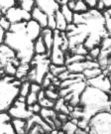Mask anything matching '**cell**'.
<instances>
[{
	"label": "cell",
	"mask_w": 111,
	"mask_h": 134,
	"mask_svg": "<svg viewBox=\"0 0 111 134\" xmlns=\"http://www.w3.org/2000/svg\"><path fill=\"white\" fill-rule=\"evenodd\" d=\"M26 22L11 24L5 32L4 44L12 49L21 64H30L34 58V42L30 39L25 29Z\"/></svg>",
	"instance_id": "6da1fadb"
},
{
	"label": "cell",
	"mask_w": 111,
	"mask_h": 134,
	"mask_svg": "<svg viewBox=\"0 0 111 134\" xmlns=\"http://www.w3.org/2000/svg\"><path fill=\"white\" fill-rule=\"evenodd\" d=\"M77 106L81 109L80 119L88 121L91 116L98 112L110 111L111 100L108 93L86 85L79 96Z\"/></svg>",
	"instance_id": "7a4b0ae2"
},
{
	"label": "cell",
	"mask_w": 111,
	"mask_h": 134,
	"mask_svg": "<svg viewBox=\"0 0 111 134\" xmlns=\"http://www.w3.org/2000/svg\"><path fill=\"white\" fill-rule=\"evenodd\" d=\"M20 83L21 81L15 77H0V112L8 111L19 96Z\"/></svg>",
	"instance_id": "3957f363"
},
{
	"label": "cell",
	"mask_w": 111,
	"mask_h": 134,
	"mask_svg": "<svg viewBox=\"0 0 111 134\" xmlns=\"http://www.w3.org/2000/svg\"><path fill=\"white\" fill-rule=\"evenodd\" d=\"M51 61L48 54L35 55L32 61L30 62V71L27 75L26 80L31 82H36L41 85L46 75L50 72Z\"/></svg>",
	"instance_id": "277c9868"
},
{
	"label": "cell",
	"mask_w": 111,
	"mask_h": 134,
	"mask_svg": "<svg viewBox=\"0 0 111 134\" xmlns=\"http://www.w3.org/2000/svg\"><path fill=\"white\" fill-rule=\"evenodd\" d=\"M89 134H111V111H101L88 120Z\"/></svg>",
	"instance_id": "5b68a950"
},
{
	"label": "cell",
	"mask_w": 111,
	"mask_h": 134,
	"mask_svg": "<svg viewBox=\"0 0 111 134\" xmlns=\"http://www.w3.org/2000/svg\"><path fill=\"white\" fill-rule=\"evenodd\" d=\"M63 36L59 30H54V41L51 52L49 54L50 61L55 66H66V53L62 50Z\"/></svg>",
	"instance_id": "8992f818"
},
{
	"label": "cell",
	"mask_w": 111,
	"mask_h": 134,
	"mask_svg": "<svg viewBox=\"0 0 111 134\" xmlns=\"http://www.w3.org/2000/svg\"><path fill=\"white\" fill-rule=\"evenodd\" d=\"M8 114L11 118H19V119H29L33 113L28 109V105L26 103L25 97L18 96L14 101L12 106L8 109Z\"/></svg>",
	"instance_id": "52a82bcc"
},
{
	"label": "cell",
	"mask_w": 111,
	"mask_h": 134,
	"mask_svg": "<svg viewBox=\"0 0 111 134\" xmlns=\"http://www.w3.org/2000/svg\"><path fill=\"white\" fill-rule=\"evenodd\" d=\"M8 19L11 24L15 23H21V22H27L31 20V13L27 12L25 10L21 9L19 6L15 5L8 9L4 14H3Z\"/></svg>",
	"instance_id": "ba28073f"
},
{
	"label": "cell",
	"mask_w": 111,
	"mask_h": 134,
	"mask_svg": "<svg viewBox=\"0 0 111 134\" xmlns=\"http://www.w3.org/2000/svg\"><path fill=\"white\" fill-rule=\"evenodd\" d=\"M11 63L21 64L16 57L15 52L4 43L0 45V72H3L4 68Z\"/></svg>",
	"instance_id": "9c48e42d"
},
{
	"label": "cell",
	"mask_w": 111,
	"mask_h": 134,
	"mask_svg": "<svg viewBox=\"0 0 111 134\" xmlns=\"http://www.w3.org/2000/svg\"><path fill=\"white\" fill-rule=\"evenodd\" d=\"M87 86H90L95 87L97 90L101 91H104L109 94L111 90V86H110V81H109V77L107 75H104L102 72L101 75L97 76V77H93V79H90V80H86L85 81Z\"/></svg>",
	"instance_id": "30bf717a"
},
{
	"label": "cell",
	"mask_w": 111,
	"mask_h": 134,
	"mask_svg": "<svg viewBox=\"0 0 111 134\" xmlns=\"http://www.w3.org/2000/svg\"><path fill=\"white\" fill-rule=\"evenodd\" d=\"M35 6L42 10L48 16L55 15V13L59 11L61 7L60 3L56 0H35Z\"/></svg>",
	"instance_id": "8fae6325"
},
{
	"label": "cell",
	"mask_w": 111,
	"mask_h": 134,
	"mask_svg": "<svg viewBox=\"0 0 111 134\" xmlns=\"http://www.w3.org/2000/svg\"><path fill=\"white\" fill-rule=\"evenodd\" d=\"M67 70L69 72H73V74H82L85 70L87 69H91V68H99V65L96 61H82V62H77L73 63L71 65L66 66Z\"/></svg>",
	"instance_id": "7c38bea8"
},
{
	"label": "cell",
	"mask_w": 111,
	"mask_h": 134,
	"mask_svg": "<svg viewBox=\"0 0 111 134\" xmlns=\"http://www.w3.org/2000/svg\"><path fill=\"white\" fill-rule=\"evenodd\" d=\"M8 112H0V134H16Z\"/></svg>",
	"instance_id": "4fadbf2b"
},
{
	"label": "cell",
	"mask_w": 111,
	"mask_h": 134,
	"mask_svg": "<svg viewBox=\"0 0 111 134\" xmlns=\"http://www.w3.org/2000/svg\"><path fill=\"white\" fill-rule=\"evenodd\" d=\"M25 29H26V33L30 37V39L34 42L35 40L41 36V32H42V27L39 25V23H37L35 20L31 19L29 21L26 22L25 24Z\"/></svg>",
	"instance_id": "5bb4252c"
},
{
	"label": "cell",
	"mask_w": 111,
	"mask_h": 134,
	"mask_svg": "<svg viewBox=\"0 0 111 134\" xmlns=\"http://www.w3.org/2000/svg\"><path fill=\"white\" fill-rule=\"evenodd\" d=\"M31 19L35 20L42 28H47L48 25V15L44 13L42 10H40L35 6V8L31 11Z\"/></svg>",
	"instance_id": "9a60e30c"
},
{
	"label": "cell",
	"mask_w": 111,
	"mask_h": 134,
	"mask_svg": "<svg viewBox=\"0 0 111 134\" xmlns=\"http://www.w3.org/2000/svg\"><path fill=\"white\" fill-rule=\"evenodd\" d=\"M41 38L43 39L44 43L46 45V48L48 50V54H50L52 46H53L54 31L49 28H43L42 32H41Z\"/></svg>",
	"instance_id": "2e32d148"
},
{
	"label": "cell",
	"mask_w": 111,
	"mask_h": 134,
	"mask_svg": "<svg viewBox=\"0 0 111 134\" xmlns=\"http://www.w3.org/2000/svg\"><path fill=\"white\" fill-rule=\"evenodd\" d=\"M11 123L13 125L16 134H26L27 133V120L12 118Z\"/></svg>",
	"instance_id": "e0dca14e"
},
{
	"label": "cell",
	"mask_w": 111,
	"mask_h": 134,
	"mask_svg": "<svg viewBox=\"0 0 111 134\" xmlns=\"http://www.w3.org/2000/svg\"><path fill=\"white\" fill-rule=\"evenodd\" d=\"M55 20H56V30H59L60 32H66L68 27V22L66 21L65 17L59 10L55 13Z\"/></svg>",
	"instance_id": "ac0fdd59"
},
{
	"label": "cell",
	"mask_w": 111,
	"mask_h": 134,
	"mask_svg": "<svg viewBox=\"0 0 111 134\" xmlns=\"http://www.w3.org/2000/svg\"><path fill=\"white\" fill-rule=\"evenodd\" d=\"M30 71V64H20L17 67L15 77L19 81H24L27 77V75Z\"/></svg>",
	"instance_id": "d6986e66"
},
{
	"label": "cell",
	"mask_w": 111,
	"mask_h": 134,
	"mask_svg": "<svg viewBox=\"0 0 111 134\" xmlns=\"http://www.w3.org/2000/svg\"><path fill=\"white\" fill-rule=\"evenodd\" d=\"M38 103L42 108H54V106H55V102L48 99L45 96L44 90H41L38 93Z\"/></svg>",
	"instance_id": "ffe728a7"
},
{
	"label": "cell",
	"mask_w": 111,
	"mask_h": 134,
	"mask_svg": "<svg viewBox=\"0 0 111 134\" xmlns=\"http://www.w3.org/2000/svg\"><path fill=\"white\" fill-rule=\"evenodd\" d=\"M34 53H35V55H44V54H48V50H47V48H46V45H45V43H44L43 39L41 38V36H40L37 40H35L34 41Z\"/></svg>",
	"instance_id": "44dd1931"
},
{
	"label": "cell",
	"mask_w": 111,
	"mask_h": 134,
	"mask_svg": "<svg viewBox=\"0 0 111 134\" xmlns=\"http://www.w3.org/2000/svg\"><path fill=\"white\" fill-rule=\"evenodd\" d=\"M60 11H61V13H62V14H63V16L65 17L66 21L68 22V24L73 23V15H74V13H73V10H71L69 8H68V5H67V4L61 5V7H60Z\"/></svg>",
	"instance_id": "7402d4cb"
},
{
	"label": "cell",
	"mask_w": 111,
	"mask_h": 134,
	"mask_svg": "<svg viewBox=\"0 0 111 134\" xmlns=\"http://www.w3.org/2000/svg\"><path fill=\"white\" fill-rule=\"evenodd\" d=\"M103 71H102L100 68H91V69H87L84 72H82L83 77H84V80H90V79H93V77H97L99 75H101Z\"/></svg>",
	"instance_id": "603a6c76"
},
{
	"label": "cell",
	"mask_w": 111,
	"mask_h": 134,
	"mask_svg": "<svg viewBox=\"0 0 111 134\" xmlns=\"http://www.w3.org/2000/svg\"><path fill=\"white\" fill-rule=\"evenodd\" d=\"M16 5L21 9L31 13V11L35 8V0H18Z\"/></svg>",
	"instance_id": "cb8c5ba5"
},
{
	"label": "cell",
	"mask_w": 111,
	"mask_h": 134,
	"mask_svg": "<svg viewBox=\"0 0 111 134\" xmlns=\"http://www.w3.org/2000/svg\"><path fill=\"white\" fill-rule=\"evenodd\" d=\"M77 129V125L72 122L71 120H68L66 122H63L62 125L61 130L63 131L65 134H75V131Z\"/></svg>",
	"instance_id": "d4e9b609"
},
{
	"label": "cell",
	"mask_w": 111,
	"mask_h": 134,
	"mask_svg": "<svg viewBox=\"0 0 111 134\" xmlns=\"http://www.w3.org/2000/svg\"><path fill=\"white\" fill-rule=\"evenodd\" d=\"M89 10V7L87 6V4L85 3L84 0H77L74 8H73V13L77 14H81V13H85Z\"/></svg>",
	"instance_id": "484cf974"
},
{
	"label": "cell",
	"mask_w": 111,
	"mask_h": 134,
	"mask_svg": "<svg viewBox=\"0 0 111 134\" xmlns=\"http://www.w3.org/2000/svg\"><path fill=\"white\" fill-rule=\"evenodd\" d=\"M44 93H45V96H46L48 99L54 101V102H56V101L60 98L59 92H57L56 91H54V86H52V85L49 86L48 88H45Z\"/></svg>",
	"instance_id": "4316f807"
},
{
	"label": "cell",
	"mask_w": 111,
	"mask_h": 134,
	"mask_svg": "<svg viewBox=\"0 0 111 134\" xmlns=\"http://www.w3.org/2000/svg\"><path fill=\"white\" fill-rule=\"evenodd\" d=\"M102 15L104 17V23H105V29L107 31V34L111 38V8L104 10L102 12Z\"/></svg>",
	"instance_id": "83f0119b"
},
{
	"label": "cell",
	"mask_w": 111,
	"mask_h": 134,
	"mask_svg": "<svg viewBox=\"0 0 111 134\" xmlns=\"http://www.w3.org/2000/svg\"><path fill=\"white\" fill-rule=\"evenodd\" d=\"M30 86H31V81H29L28 80L21 81L19 86V96L26 97L30 91Z\"/></svg>",
	"instance_id": "f1b7e54d"
},
{
	"label": "cell",
	"mask_w": 111,
	"mask_h": 134,
	"mask_svg": "<svg viewBox=\"0 0 111 134\" xmlns=\"http://www.w3.org/2000/svg\"><path fill=\"white\" fill-rule=\"evenodd\" d=\"M17 1L18 0H0V12L4 14L7 10L17 4Z\"/></svg>",
	"instance_id": "f546056e"
},
{
	"label": "cell",
	"mask_w": 111,
	"mask_h": 134,
	"mask_svg": "<svg viewBox=\"0 0 111 134\" xmlns=\"http://www.w3.org/2000/svg\"><path fill=\"white\" fill-rule=\"evenodd\" d=\"M86 60V56H80V55H74V54H71L68 57H66V63L65 65L68 66L73 63L77 62H82V61H85Z\"/></svg>",
	"instance_id": "4dcf8cb0"
},
{
	"label": "cell",
	"mask_w": 111,
	"mask_h": 134,
	"mask_svg": "<svg viewBox=\"0 0 111 134\" xmlns=\"http://www.w3.org/2000/svg\"><path fill=\"white\" fill-rule=\"evenodd\" d=\"M38 93L39 92H35V91H29V93H28L27 96L25 97L27 105L28 106L33 105V104H35V103L38 102Z\"/></svg>",
	"instance_id": "1f68e13d"
},
{
	"label": "cell",
	"mask_w": 111,
	"mask_h": 134,
	"mask_svg": "<svg viewBox=\"0 0 111 134\" xmlns=\"http://www.w3.org/2000/svg\"><path fill=\"white\" fill-rule=\"evenodd\" d=\"M99 53H100V48H99V46L88 50L86 60H88V61H96L98 56H99Z\"/></svg>",
	"instance_id": "d6a6232c"
},
{
	"label": "cell",
	"mask_w": 111,
	"mask_h": 134,
	"mask_svg": "<svg viewBox=\"0 0 111 134\" xmlns=\"http://www.w3.org/2000/svg\"><path fill=\"white\" fill-rule=\"evenodd\" d=\"M65 71H67V67L66 66H55L51 64L50 67V72L53 75L54 77H58L59 75H61L62 72H63Z\"/></svg>",
	"instance_id": "836d02e7"
},
{
	"label": "cell",
	"mask_w": 111,
	"mask_h": 134,
	"mask_svg": "<svg viewBox=\"0 0 111 134\" xmlns=\"http://www.w3.org/2000/svg\"><path fill=\"white\" fill-rule=\"evenodd\" d=\"M71 54H74V55H80V56H87L88 54V50L85 49V47L83 45H78L77 47H74L73 49H72L71 51H68Z\"/></svg>",
	"instance_id": "e575fe53"
},
{
	"label": "cell",
	"mask_w": 111,
	"mask_h": 134,
	"mask_svg": "<svg viewBox=\"0 0 111 134\" xmlns=\"http://www.w3.org/2000/svg\"><path fill=\"white\" fill-rule=\"evenodd\" d=\"M0 27L3 29L5 32H7L11 27V23L8 21V19L5 17L4 15H2L1 18H0Z\"/></svg>",
	"instance_id": "d590c367"
},
{
	"label": "cell",
	"mask_w": 111,
	"mask_h": 134,
	"mask_svg": "<svg viewBox=\"0 0 111 134\" xmlns=\"http://www.w3.org/2000/svg\"><path fill=\"white\" fill-rule=\"evenodd\" d=\"M99 48L100 50H106V49H111V38L105 37L104 39H102L101 43L99 45Z\"/></svg>",
	"instance_id": "8d00e7d4"
},
{
	"label": "cell",
	"mask_w": 111,
	"mask_h": 134,
	"mask_svg": "<svg viewBox=\"0 0 111 134\" xmlns=\"http://www.w3.org/2000/svg\"><path fill=\"white\" fill-rule=\"evenodd\" d=\"M28 109H29L33 114H39V113H40V111H41V109H42V107H41L40 104L37 102V103L33 104V105L28 106Z\"/></svg>",
	"instance_id": "74e56055"
},
{
	"label": "cell",
	"mask_w": 111,
	"mask_h": 134,
	"mask_svg": "<svg viewBox=\"0 0 111 134\" xmlns=\"http://www.w3.org/2000/svg\"><path fill=\"white\" fill-rule=\"evenodd\" d=\"M47 28L51 29V30H56V20H55V16H48V25Z\"/></svg>",
	"instance_id": "f35d334b"
},
{
	"label": "cell",
	"mask_w": 111,
	"mask_h": 134,
	"mask_svg": "<svg viewBox=\"0 0 111 134\" xmlns=\"http://www.w3.org/2000/svg\"><path fill=\"white\" fill-rule=\"evenodd\" d=\"M84 1H85V3L87 4V6L89 7V9H93V8H95L96 3L99 0H84Z\"/></svg>",
	"instance_id": "ab89813d"
},
{
	"label": "cell",
	"mask_w": 111,
	"mask_h": 134,
	"mask_svg": "<svg viewBox=\"0 0 111 134\" xmlns=\"http://www.w3.org/2000/svg\"><path fill=\"white\" fill-rule=\"evenodd\" d=\"M57 117H58L59 119L61 120L62 122H66V121H68V114H65V113H59L58 115H57Z\"/></svg>",
	"instance_id": "60d3db41"
},
{
	"label": "cell",
	"mask_w": 111,
	"mask_h": 134,
	"mask_svg": "<svg viewBox=\"0 0 111 134\" xmlns=\"http://www.w3.org/2000/svg\"><path fill=\"white\" fill-rule=\"evenodd\" d=\"M103 5H104V9H110L111 8V0H101Z\"/></svg>",
	"instance_id": "b9f144b4"
},
{
	"label": "cell",
	"mask_w": 111,
	"mask_h": 134,
	"mask_svg": "<svg viewBox=\"0 0 111 134\" xmlns=\"http://www.w3.org/2000/svg\"><path fill=\"white\" fill-rule=\"evenodd\" d=\"M4 38H5V31L0 27V45L4 43Z\"/></svg>",
	"instance_id": "7bdbcfd3"
},
{
	"label": "cell",
	"mask_w": 111,
	"mask_h": 134,
	"mask_svg": "<svg viewBox=\"0 0 111 134\" xmlns=\"http://www.w3.org/2000/svg\"><path fill=\"white\" fill-rule=\"evenodd\" d=\"M75 2H77V0H68V3H67V5H68V7L71 10H73V8H74V5H75Z\"/></svg>",
	"instance_id": "ee69618b"
},
{
	"label": "cell",
	"mask_w": 111,
	"mask_h": 134,
	"mask_svg": "<svg viewBox=\"0 0 111 134\" xmlns=\"http://www.w3.org/2000/svg\"><path fill=\"white\" fill-rule=\"evenodd\" d=\"M88 133V131L85 129H81V128H78L77 127V131H75V134H87Z\"/></svg>",
	"instance_id": "f6af8a7d"
},
{
	"label": "cell",
	"mask_w": 111,
	"mask_h": 134,
	"mask_svg": "<svg viewBox=\"0 0 111 134\" xmlns=\"http://www.w3.org/2000/svg\"><path fill=\"white\" fill-rule=\"evenodd\" d=\"M108 77H109V81H110V86H111V74H109ZM109 97H110V100H111V90H110V92H109Z\"/></svg>",
	"instance_id": "bcb514c9"
},
{
	"label": "cell",
	"mask_w": 111,
	"mask_h": 134,
	"mask_svg": "<svg viewBox=\"0 0 111 134\" xmlns=\"http://www.w3.org/2000/svg\"><path fill=\"white\" fill-rule=\"evenodd\" d=\"M2 76H4V72H0V77H2Z\"/></svg>",
	"instance_id": "7dc6e473"
},
{
	"label": "cell",
	"mask_w": 111,
	"mask_h": 134,
	"mask_svg": "<svg viewBox=\"0 0 111 134\" xmlns=\"http://www.w3.org/2000/svg\"><path fill=\"white\" fill-rule=\"evenodd\" d=\"M2 15H3V13H2V12H0V18H1V16H2Z\"/></svg>",
	"instance_id": "c3c4849f"
},
{
	"label": "cell",
	"mask_w": 111,
	"mask_h": 134,
	"mask_svg": "<svg viewBox=\"0 0 111 134\" xmlns=\"http://www.w3.org/2000/svg\"><path fill=\"white\" fill-rule=\"evenodd\" d=\"M56 1H57V2H59V3H60V1H61V0H56Z\"/></svg>",
	"instance_id": "681fc988"
},
{
	"label": "cell",
	"mask_w": 111,
	"mask_h": 134,
	"mask_svg": "<svg viewBox=\"0 0 111 134\" xmlns=\"http://www.w3.org/2000/svg\"><path fill=\"white\" fill-rule=\"evenodd\" d=\"M87 134H89V133H87Z\"/></svg>",
	"instance_id": "f907efd6"
}]
</instances>
